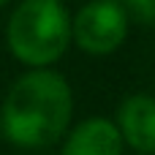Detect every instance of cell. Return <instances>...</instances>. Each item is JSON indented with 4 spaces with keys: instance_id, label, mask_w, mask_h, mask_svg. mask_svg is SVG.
<instances>
[{
    "instance_id": "277c9868",
    "label": "cell",
    "mask_w": 155,
    "mask_h": 155,
    "mask_svg": "<svg viewBox=\"0 0 155 155\" xmlns=\"http://www.w3.org/2000/svg\"><path fill=\"white\" fill-rule=\"evenodd\" d=\"M117 131L123 142H128L136 153L155 155V98L131 95L120 106Z\"/></svg>"
},
{
    "instance_id": "6da1fadb",
    "label": "cell",
    "mask_w": 155,
    "mask_h": 155,
    "mask_svg": "<svg viewBox=\"0 0 155 155\" xmlns=\"http://www.w3.org/2000/svg\"><path fill=\"white\" fill-rule=\"evenodd\" d=\"M71 90L54 71H30L5 95L0 125L19 147H49L71 123Z\"/></svg>"
},
{
    "instance_id": "7a4b0ae2",
    "label": "cell",
    "mask_w": 155,
    "mask_h": 155,
    "mask_svg": "<svg viewBox=\"0 0 155 155\" xmlns=\"http://www.w3.org/2000/svg\"><path fill=\"white\" fill-rule=\"evenodd\" d=\"M71 41V22L60 0H25L8 22V46L16 60L44 68L63 57Z\"/></svg>"
},
{
    "instance_id": "52a82bcc",
    "label": "cell",
    "mask_w": 155,
    "mask_h": 155,
    "mask_svg": "<svg viewBox=\"0 0 155 155\" xmlns=\"http://www.w3.org/2000/svg\"><path fill=\"white\" fill-rule=\"evenodd\" d=\"M5 3H8V0H0V5H5Z\"/></svg>"
},
{
    "instance_id": "8992f818",
    "label": "cell",
    "mask_w": 155,
    "mask_h": 155,
    "mask_svg": "<svg viewBox=\"0 0 155 155\" xmlns=\"http://www.w3.org/2000/svg\"><path fill=\"white\" fill-rule=\"evenodd\" d=\"M125 11H131L139 22L155 25V0H117Z\"/></svg>"
},
{
    "instance_id": "3957f363",
    "label": "cell",
    "mask_w": 155,
    "mask_h": 155,
    "mask_svg": "<svg viewBox=\"0 0 155 155\" xmlns=\"http://www.w3.org/2000/svg\"><path fill=\"white\" fill-rule=\"evenodd\" d=\"M71 33L87 54H109L125 41L128 11L117 0H93L76 14Z\"/></svg>"
},
{
    "instance_id": "5b68a950",
    "label": "cell",
    "mask_w": 155,
    "mask_h": 155,
    "mask_svg": "<svg viewBox=\"0 0 155 155\" xmlns=\"http://www.w3.org/2000/svg\"><path fill=\"white\" fill-rule=\"evenodd\" d=\"M63 155H123V136L114 123L93 117L74 128L63 147Z\"/></svg>"
}]
</instances>
